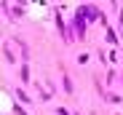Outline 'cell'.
Returning a JSON list of instances; mask_svg holds the SVG:
<instances>
[{
  "instance_id": "cell-1",
  "label": "cell",
  "mask_w": 123,
  "mask_h": 115,
  "mask_svg": "<svg viewBox=\"0 0 123 115\" xmlns=\"http://www.w3.org/2000/svg\"><path fill=\"white\" fill-rule=\"evenodd\" d=\"M75 32H78V37H83V32H86V16L83 13H75Z\"/></svg>"
}]
</instances>
